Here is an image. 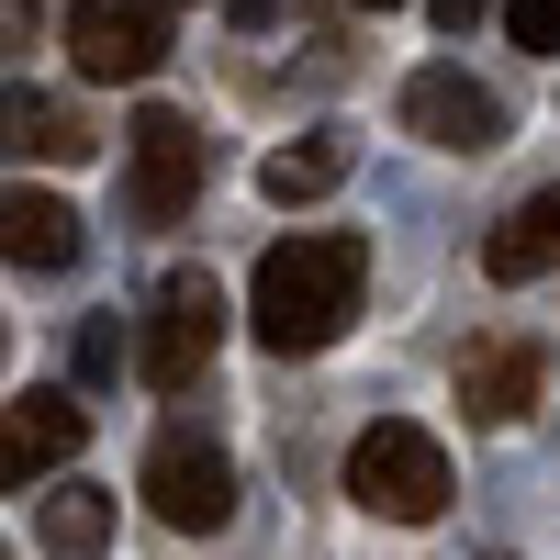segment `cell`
Listing matches in <instances>:
<instances>
[{"mask_svg": "<svg viewBox=\"0 0 560 560\" xmlns=\"http://www.w3.org/2000/svg\"><path fill=\"white\" fill-rule=\"evenodd\" d=\"M79 448H90V404H79V393H23L12 415H0V493L68 471Z\"/></svg>", "mask_w": 560, "mask_h": 560, "instance_id": "ba28073f", "label": "cell"}, {"mask_svg": "<svg viewBox=\"0 0 560 560\" xmlns=\"http://www.w3.org/2000/svg\"><path fill=\"white\" fill-rule=\"evenodd\" d=\"M135 348H124V325L102 314V325H79V382H113V370H124Z\"/></svg>", "mask_w": 560, "mask_h": 560, "instance_id": "2e32d148", "label": "cell"}, {"mask_svg": "<svg viewBox=\"0 0 560 560\" xmlns=\"http://www.w3.org/2000/svg\"><path fill=\"white\" fill-rule=\"evenodd\" d=\"M269 12H280V0H236V23H269Z\"/></svg>", "mask_w": 560, "mask_h": 560, "instance_id": "ffe728a7", "label": "cell"}, {"mask_svg": "<svg viewBox=\"0 0 560 560\" xmlns=\"http://www.w3.org/2000/svg\"><path fill=\"white\" fill-rule=\"evenodd\" d=\"M224 348V292H213V269H168L158 280V303H147V348H135V370H147L158 393H191L202 370Z\"/></svg>", "mask_w": 560, "mask_h": 560, "instance_id": "277c9868", "label": "cell"}, {"mask_svg": "<svg viewBox=\"0 0 560 560\" xmlns=\"http://www.w3.org/2000/svg\"><path fill=\"white\" fill-rule=\"evenodd\" d=\"M79 247H90V224H79V202H57V191H0V258L12 269H79Z\"/></svg>", "mask_w": 560, "mask_h": 560, "instance_id": "9c48e42d", "label": "cell"}, {"mask_svg": "<svg viewBox=\"0 0 560 560\" xmlns=\"http://www.w3.org/2000/svg\"><path fill=\"white\" fill-rule=\"evenodd\" d=\"M359 12H393V0H359Z\"/></svg>", "mask_w": 560, "mask_h": 560, "instance_id": "44dd1931", "label": "cell"}, {"mask_svg": "<svg viewBox=\"0 0 560 560\" xmlns=\"http://www.w3.org/2000/svg\"><path fill=\"white\" fill-rule=\"evenodd\" d=\"M359 292H370V247L337 236V224H314V236H280L247 280V325H258V348L280 359H314V348H337L348 325H359Z\"/></svg>", "mask_w": 560, "mask_h": 560, "instance_id": "6da1fadb", "label": "cell"}, {"mask_svg": "<svg viewBox=\"0 0 560 560\" xmlns=\"http://www.w3.org/2000/svg\"><path fill=\"white\" fill-rule=\"evenodd\" d=\"M68 68L113 79V90L158 79L168 68V12L158 0H68Z\"/></svg>", "mask_w": 560, "mask_h": 560, "instance_id": "5b68a950", "label": "cell"}, {"mask_svg": "<svg viewBox=\"0 0 560 560\" xmlns=\"http://www.w3.org/2000/svg\"><path fill=\"white\" fill-rule=\"evenodd\" d=\"M34 549H45V560H102V549H113V493H102V482L45 493V504H34Z\"/></svg>", "mask_w": 560, "mask_h": 560, "instance_id": "7c38bea8", "label": "cell"}, {"mask_svg": "<svg viewBox=\"0 0 560 560\" xmlns=\"http://www.w3.org/2000/svg\"><path fill=\"white\" fill-rule=\"evenodd\" d=\"M337 179H348V135H303V147H269L258 191H269V202H325Z\"/></svg>", "mask_w": 560, "mask_h": 560, "instance_id": "4fadbf2b", "label": "cell"}, {"mask_svg": "<svg viewBox=\"0 0 560 560\" xmlns=\"http://www.w3.org/2000/svg\"><path fill=\"white\" fill-rule=\"evenodd\" d=\"M427 12H438V34H471V23L493 12V0H427Z\"/></svg>", "mask_w": 560, "mask_h": 560, "instance_id": "ac0fdd59", "label": "cell"}, {"mask_svg": "<svg viewBox=\"0 0 560 560\" xmlns=\"http://www.w3.org/2000/svg\"><path fill=\"white\" fill-rule=\"evenodd\" d=\"M147 504H158L179 538H213L224 516H236V459H224L213 438H191V427H168L147 448Z\"/></svg>", "mask_w": 560, "mask_h": 560, "instance_id": "8992f818", "label": "cell"}, {"mask_svg": "<svg viewBox=\"0 0 560 560\" xmlns=\"http://www.w3.org/2000/svg\"><path fill=\"white\" fill-rule=\"evenodd\" d=\"M538 202V224H549V247H560V179H549V191H527Z\"/></svg>", "mask_w": 560, "mask_h": 560, "instance_id": "d6986e66", "label": "cell"}, {"mask_svg": "<svg viewBox=\"0 0 560 560\" xmlns=\"http://www.w3.org/2000/svg\"><path fill=\"white\" fill-rule=\"evenodd\" d=\"M404 124L427 135V147H448V158H493L504 147V102L471 68H415L404 79Z\"/></svg>", "mask_w": 560, "mask_h": 560, "instance_id": "52a82bcc", "label": "cell"}, {"mask_svg": "<svg viewBox=\"0 0 560 560\" xmlns=\"http://www.w3.org/2000/svg\"><path fill=\"white\" fill-rule=\"evenodd\" d=\"M34 45V0H0V57H23Z\"/></svg>", "mask_w": 560, "mask_h": 560, "instance_id": "e0dca14e", "label": "cell"}, {"mask_svg": "<svg viewBox=\"0 0 560 560\" xmlns=\"http://www.w3.org/2000/svg\"><path fill=\"white\" fill-rule=\"evenodd\" d=\"M202 168H213V135L191 113L147 102V113L124 124V202H135V224H179V213L202 202Z\"/></svg>", "mask_w": 560, "mask_h": 560, "instance_id": "3957f363", "label": "cell"}, {"mask_svg": "<svg viewBox=\"0 0 560 560\" xmlns=\"http://www.w3.org/2000/svg\"><path fill=\"white\" fill-rule=\"evenodd\" d=\"M504 34H516L527 57H560V0H504Z\"/></svg>", "mask_w": 560, "mask_h": 560, "instance_id": "9a60e30c", "label": "cell"}, {"mask_svg": "<svg viewBox=\"0 0 560 560\" xmlns=\"http://www.w3.org/2000/svg\"><path fill=\"white\" fill-rule=\"evenodd\" d=\"M549 258H560V247H549V224H538V202H516V213H504L493 236H482V269H493V280H538Z\"/></svg>", "mask_w": 560, "mask_h": 560, "instance_id": "5bb4252c", "label": "cell"}, {"mask_svg": "<svg viewBox=\"0 0 560 560\" xmlns=\"http://www.w3.org/2000/svg\"><path fill=\"white\" fill-rule=\"evenodd\" d=\"M90 147H102V135H90L68 102H57V90H0V158H34V168H79Z\"/></svg>", "mask_w": 560, "mask_h": 560, "instance_id": "30bf717a", "label": "cell"}, {"mask_svg": "<svg viewBox=\"0 0 560 560\" xmlns=\"http://www.w3.org/2000/svg\"><path fill=\"white\" fill-rule=\"evenodd\" d=\"M448 448L415 427V415H382V427L348 438V504L359 516H393V527H438L448 516Z\"/></svg>", "mask_w": 560, "mask_h": 560, "instance_id": "7a4b0ae2", "label": "cell"}, {"mask_svg": "<svg viewBox=\"0 0 560 560\" xmlns=\"http://www.w3.org/2000/svg\"><path fill=\"white\" fill-rule=\"evenodd\" d=\"M459 404H471L482 427H516V415L538 404V348H527V337H482V348H459Z\"/></svg>", "mask_w": 560, "mask_h": 560, "instance_id": "8fae6325", "label": "cell"}]
</instances>
